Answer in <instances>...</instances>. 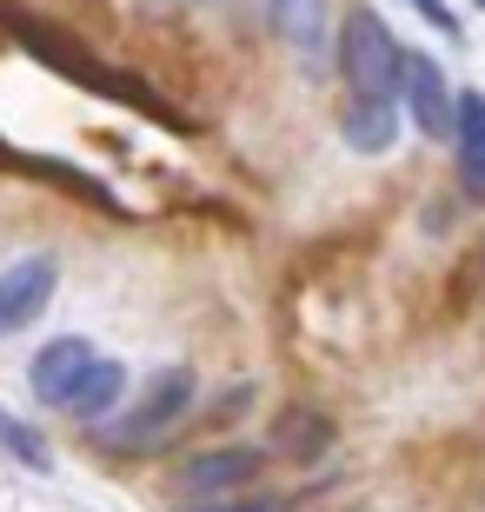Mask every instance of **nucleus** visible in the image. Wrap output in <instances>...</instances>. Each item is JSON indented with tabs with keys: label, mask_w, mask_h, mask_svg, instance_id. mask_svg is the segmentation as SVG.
Returning a JSON list of instances; mask_svg holds the SVG:
<instances>
[{
	"label": "nucleus",
	"mask_w": 485,
	"mask_h": 512,
	"mask_svg": "<svg viewBox=\"0 0 485 512\" xmlns=\"http://www.w3.org/2000/svg\"><path fill=\"white\" fill-rule=\"evenodd\" d=\"M326 14H333V0H273V27H280V40H293L299 54H319Z\"/></svg>",
	"instance_id": "10"
},
{
	"label": "nucleus",
	"mask_w": 485,
	"mask_h": 512,
	"mask_svg": "<svg viewBox=\"0 0 485 512\" xmlns=\"http://www.w3.org/2000/svg\"><path fill=\"white\" fill-rule=\"evenodd\" d=\"M452 140H459V173H466V193H479V200H485V94H466V100H459V127H452Z\"/></svg>",
	"instance_id": "9"
},
{
	"label": "nucleus",
	"mask_w": 485,
	"mask_h": 512,
	"mask_svg": "<svg viewBox=\"0 0 485 512\" xmlns=\"http://www.w3.org/2000/svg\"><path fill=\"white\" fill-rule=\"evenodd\" d=\"M339 60H346V87L359 100H392V80H399V47L379 27L373 14H353L346 34H339Z\"/></svg>",
	"instance_id": "3"
},
{
	"label": "nucleus",
	"mask_w": 485,
	"mask_h": 512,
	"mask_svg": "<svg viewBox=\"0 0 485 512\" xmlns=\"http://www.w3.org/2000/svg\"><path fill=\"white\" fill-rule=\"evenodd\" d=\"M0 446H7V453H20L34 473H47V466H54V453L40 446V433H34V426H20L14 413H0Z\"/></svg>",
	"instance_id": "12"
},
{
	"label": "nucleus",
	"mask_w": 485,
	"mask_h": 512,
	"mask_svg": "<svg viewBox=\"0 0 485 512\" xmlns=\"http://www.w3.org/2000/svg\"><path fill=\"white\" fill-rule=\"evenodd\" d=\"M346 140L359 153H386L399 140V114H392V100H359L353 114H346Z\"/></svg>",
	"instance_id": "11"
},
{
	"label": "nucleus",
	"mask_w": 485,
	"mask_h": 512,
	"mask_svg": "<svg viewBox=\"0 0 485 512\" xmlns=\"http://www.w3.org/2000/svg\"><path fill=\"white\" fill-rule=\"evenodd\" d=\"M266 459L253 453V446H220V453H200L180 466V493L187 499H226L233 486H246V479L260 473Z\"/></svg>",
	"instance_id": "5"
},
{
	"label": "nucleus",
	"mask_w": 485,
	"mask_h": 512,
	"mask_svg": "<svg viewBox=\"0 0 485 512\" xmlns=\"http://www.w3.org/2000/svg\"><path fill=\"white\" fill-rule=\"evenodd\" d=\"M54 280H60L54 260H14L0 273V340L20 333L27 320H40V306L54 300Z\"/></svg>",
	"instance_id": "4"
},
{
	"label": "nucleus",
	"mask_w": 485,
	"mask_h": 512,
	"mask_svg": "<svg viewBox=\"0 0 485 512\" xmlns=\"http://www.w3.org/2000/svg\"><path fill=\"white\" fill-rule=\"evenodd\" d=\"M187 399H193V373L187 366H167V373H153V380L140 386V399H133L127 413H113L107 426H100V439H107L113 453H140L153 439H167V426L187 413Z\"/></svg>",
	"instance_id": "2"
},
{
	"label": "nucleus",
	"mask_w": 485,
	"mask_h": 512,
	"mask_svg": "<svg viewBox=\"0 0 485 512\" xmlns=\"http://www.w3.org/2000/svg\"><path fill=\"white\" fill-rule=\"evenodd\" d=\"M479 7H485V0H479Z\"/></svg>",
	"instance_id": "15"
},
{
	"label": "nucleus",
	"mask_w": 485,
	"mask_h": 512,
	"mask_svg": "<svg viewBox=\"0 0 485 512\" xmlns=\"http://www.w3.org/2000/svg\"><path fill=\"white\" fill-rule=\"evenodd\" d=\"M187 512H286L280 499H253V506H187Z\"/></svg>",
	"instance_id": "14"
},
{
	"label": "nucleus",
	"mask_w": 485,
	"mask_h": 512,
	"mask_svg": "<svg viewBox=\"0 0 485 512\" xmlns=\"http://www.w3.org/2000/svg\"><path fill=\"white\" fill-rule=\"evenodd\" d=\"M120 386H127V373H120L113 360H87V366H80V380L67 386V399H60V406H67V413H80V419H100L113 399H120Z\"/></svg>",
	"instance_id": "8"
},
{
	"label": "nucleus",
	"mask_w": 485,
	"mask_h": 512,
	"mask_svg": "<svg viewBox=\"0 0 485 512\" xmlns=\"http://www.w3.org/2000/svg\"><path fill=\"white\" fill-rule=\"evenodd\" d=\"M399 74H406V100H412V120L432 133V140H452V127H459V100L446 94V80H439V67H432L426 54L399 60Z\"/></svg>",
	"instance_id": "6"
},
{
	"label": "nucleus",
	"mask_w": 485,
	"mask_h": 512,
	"mask_svg": "<svg viewBox=\"0 0 485 512\" xmlns=\"http://www.w3.org/2000/svg\"><path fill=\"white\" fill-rule=\"evenodd\" d=\"M94 360V346L87 340H54L47 346V353H40L34 360V393L47 399V406H60V399H67V386L80 380V366Z\"/></svg>",
	"instance_id": "7"
},
{
	"label": "nucleus",
	"mask_w": 485,
	"mask_h": 512,
	"mask_svg": "<svg viewBox=\"0 0 485 512\" xmlns=\"http://www.w3.org/2000/svg\"><path fill=\"white\" fill-rule=\"evenodd\" d=\"M280 433H286V453L313 459L319 446L333 439V426H326V419H313V413H286V419H280Z\"/></svg>",
	"instance_id": "13"
},
{
	"label": "nucleus",
	"mask_w": 485,
	"mask_h": 512,
	"mask_svg": "<svg viewBox=\"0 0 485 512\" xmlns=\"http://www.w3.org/2000/svg\"><path fill=\"white\" fill-rule=\"evenodd\" d=\"M7 27H14V40H20V47H34V54L47 60L54 74L80 80V87H94L100 100H127V107H147V114H160V120H167V107H160V100H153L147 87H140V80L113 74L107 60H94V54H87V47H80L74 34H54V27H47V20H34L27 7H7ZM167 127H173V120H167Z\"/></svg>",
	"instance_id": "1"
}]
</instances>
